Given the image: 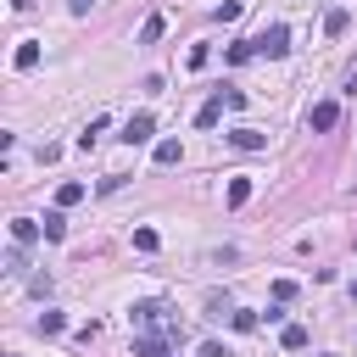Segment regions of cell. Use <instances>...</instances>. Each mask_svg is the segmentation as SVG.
Masks as SVG:
<instances>
[{
	"label": "cell",
	"mask_w": 357,
	"mask_h": 357,
	"mask_svg": "<svg viewBox=\"0 0 357 357\" xmlns=\"http://www.w3.org/2000/svg\"><path fill=\"white\" fill-rule=\"evenodd\" d=\"M351 301H357V279H351Z\"/></svg>",
	"instance_id": "4316f807"
},
{
	"label": "cell",
	"mask_w": 357,
	"mask_h": 357,
	"mask_svg": "<svg viewBox=\"0 0 357 357\" xmlns=\"http://www.w3.org/2000/svg\"><path fill=\"white\" fill-rule=\"evenodd\" d=\"M162 28H167L162 17H145V22H139V45H156V39H162Z\"/></svg>",
	"instance_id": "4fadbf2b"
},
{
	"label": "cell",
	"mask_w": 357,
	"mask_h": 357,
	"mask_svg": "<svg viewBox=\"0 0 357 357\" xmlns=\"http://www.w3.org/2000/svg\"><path fill=\"white\" fill-rule=\"evenodd\" d=\"M134 245L139 251H156V229H134Z\"/></svg>",
	"instance_id": "7402d4cb"
},
{
	"label": "cell",
	"mask_w": 357,
	"mask_h": 357,
	"mask_svg": "<svg viewBox=\"0 0 357 357\" xmlns=\"http://www.w3.org/2000/svg\"><path fill=\"white\" fill-rule=\"evenodd\" d=\"M251 56H257V39H240V45H229V61H234V67H240V61H251Z\"/></svg>",
	"instance_id": "e0dca14e"
},
{
	"label": "cell",
	"mask_w": 357,
	"mask_h": 357,
	"mask_svg": "<svg viewBox=\"0 0 357 357\" xmlns=\"http://www.w3.org/2000/svg\"><path fill=\"white\" fill-rule=\"evenodd\" d=\"M28 6H33V0H11V11H28Z\"/></svg>",
	"instance_id": "484cf974"
},
{
	"label": "cell",
	"mask_w": 357,
	"mask_h": 357,
	"mask_svg": "<svg viewBox=\"0 0 357 357\" xmlns=\"http://www.w3.org/2000/svg\"><path fill=\"white\" fill-rule=\"evenodd\" d=\"M39 240V223L33 218H11V245H33Z\"/></svg>",
	"instance_id": "8992f818"
},
{
	"label": "cell",
	"mask_w": 357,
	"mask_h": 357,
	"mask_svg": "<svg viewBox=\"0 0 357 357\" xmlns=\"http://www.w3.org/2000/svg\"><path fill=\"white\" fill-rule=\"evenodd\" d=\"M61 324H67L61 312H39V329H45V335H61Z\"/></svg>",
	"instance_id": "44dd1931"
},
{
	"label": "cell",
	"mask_w": 357,
	"mask_h": 357,
	"mask_svg": "<svg viewBox=\"0 0 357 357\" xmlns=\"http://www.w3.org/2000/svg\"><path fill=\"white\" fill-rule=\"evenodd\" d=\"M273 301H279V307L296 301V284H290V279H273Z\"/></svg>",
	"instance_id": "ffe728a7"
},
{
	"label": "cell",
	"mask_w": 357,
	"mask_h": 357,
	"mask_svg": "<svg viewBox=\"0 0 357 357\" xmlns=\"http://www.w3.org/2000/svg\"><path fill=\"white\" fill-rule=\"evenodd\" d=\"M346 95H357V67H351V73H346Z\"/></svg>",
	"instance_id": "cb8c5ba5"
},
{
	"label": "cell",
	"mask_w": 357,
	"mask_h": 357,
	"mask_svg": "<svg viewBox=\"0 0 357 357\" xmlns=\"http://www.w3.org/2000/svg\"><path fill=\"white\" fill-rule=\"evenodd\" d=\"M139 329H151V335H162V340H184V324L162 307V301H134V312H128Z\"/></svg>",
	"instance_id": "6da1fadb"
},
{
	"label": "cell",
	"mask_w": 357,
	"mask_h": 357,
	"mask_svg": "<svg viewBox=\"0 0 357 357\" xmlns=\"http://www.w3.org/2000/svg\"><path fill=\"white\" fill-rule=\"evenodd\" d=\"M346 28H351V11H329V17H324V33H329V39H340Z\"/></svg>",
	"instance_id": "30bf717a"
},
{
	"label": "cell",
	"mask_w": 357,
	"mask_h": 357,
	"mask_svg": "<svg viewBox=\"0 0 357 357\" xmlns=\"http://www.w3.org/2000/svg\"><path fill=\"white\" fill-rule=\"evenodd\" d=\"M84 11H89V0H73V17H84Z\"/></svg>",
	"instance_id": "d4e9b609"
},
{
	"label": "cell",
	"mask_w": 357,
	"mask_h": 357,
	"mask_svg": "<svg viewBox=\"0 0 357 357\" xmlns=\"http://www.w3.org/2000/svg\"><path fill=\"white\" fill-rule=\"evenodd\" d=\"M201 357H229V351H223L218 340H206V346H201Z\"/></svg>",
	"instance_id": "603a6c76"
},
{
	"label": "cell",
	"mask_w": 357,
	"mask_h": 357,
	"mask_svg": "<svg viewBox=\"0 0 357 357\" xmlns=\"http://www.w3.org/2000/svg\"><path fill=\"white\" fill-rule=\"evenodd\" d=\"M218 117H223V95H218V100H206V106L195 112V128H212Z\"/></svg>",
	"instance_id": "7c38bea8"
},
{
	"label": "cell",
	"mask_w": 357,
	"mask_h": 357,
	"mask_svg": "<svg viewBox=\"0 0 357 357\" xmlns=\"http://www.w3.org/2000/svg\"><path fill=\"white\" fill-rule=\"evenodd\" d=\"M279 340H284V351H301V346H307V329H301V324H284Z\"/></svg>",
	"instance_id": "2e32d148"
},
{
	"label": "cell",
	"mask_w": 357,
	"mask_h": 357,
	"mask_svg": "<svg viewBox=\"0 0 357 357\" xmlns=\"http://www.w3.org/2000/svg\"><path fill=\"white\" fill-rule=\"evenodd\" d=\"M229 145H234V151H262V145H268V134H262V128H234V134H229Z\"/></svg>",
	"instance_id": "5b68a950"
},
{
	"label": "cell",
	"mask_w": 357,
	"mask_h": 357,
	"mask_svg": "<svg viewBox=\"0 0 357 357\" xmlns=\"http://www.w3.org/2000/svg\"><path fill=\"white\" fill-rule=\"evenodd\" d=\"M151 134H156V117H151V112H139V117H128V123H123V134H117V139H123V145H145Z\"/></svg>",
	"instance_id": "3957f363"
},
{
	"label": "cell",
	"mask_w": 357,
	"mask_h": 357,
	"mask_svg": "<svg viewBox=\"0 0 357 357\" xmlns=\"http://www.w3.org/2000/svg\"><path fill=\"white\" fill-rule=\"evenodd\" d=\"M245 201H251V178L234 173V178H229V206H245Z\"/></svg>",
	"instance_id": "ba28073f"
},
{
	"label": "cell",
	"mask_w": 357,
	"mask_h": 357,
	"mask_svg": "<svg viewBox=\"0 0 357 357\" xmlns=\"http://www.w3.org/2000/svg\"><path fill=\"white\" fill-rule=\"evenodd\" d=\"M178 156H184V145H178V139H162V145H156V162H162V167H173Z\"/></svg>",
	"instance_id": "5bb4252c"
},
{
	"label": "cell",
	"mask_w": 357,
	"mask_h": 357,
	"mask_svg": "<svg viewBox=\"0 0 357 357\" xmlns=\"http://www.w3.org/2000/svg\"><path fill=\"white\" fill-rule=\"evenodd\" d=\"M100 128H106V117H89V128H84V134H78V145H84V151H89V145H95V139H100Z\"/></svg>",
	"instance_id": "d6986e66"
},
{
	"label": "cell",
	"mask_w": 357,
	"mask_h": 357,
	"mask_svg": "<svg viewBox=\"0 0 357 357\" xmlns=\"http://www.w3.org/2000/svg\"><path fill=\"white\" fill-rule=\"evenodd\" d=\"M61 234H67V218H61V206H56V212L45 218V240H61Z\"/></svg>",
	"instance_id": "ac0fdd59"
},
{
	"label": "cell",
	"mask_w": 357,
	"mask_h": 357,
	"mask_svg": "<svg viewBox=\"0 0 357 357\" xmlns=\"http://www.w3.org/2000/svg\"><path fill=\"white\" fill-rule=\"evenodd\" d=\"M307 123H312V128H335V123H340V106H335V100H318V106L307 112Z\"/></svg>",
	"instance_id": "277c9868"
},
{
	"label": "cell",
	"mask_w": 357,
	"mask_h": 357,
	"mask_svg": "<svg viewBox=\"0 0 357 357\" xmlns=\"http://www.w3.org/2000/svg\"><path fill=\"white\" fill-rule=\"evenodd\" d=\"M290 50V28L284 22H273L268 33H257V56H284Z\"/></svg>",
	"instance_id": "7a4b0ae2"
},
{
	"label": "cell",
	"mask_w": 357,
	"mask_h": 357,
	"mask_svg": "<svg viewBox=\"0 0 357 357\" xmlns=\"http://www.w3.org/2000/svg\"><path fill=\"white\" fill-rule=\"evenodd\" d=\"M6 273H11V279H22V273H28V257H22V245H11V251H6Z\"/></svg>",
	"instance_id": "9a60e30c"
},
{
	"label": "cell",
	"mask_w": 357,
	"mask_h": 357,
	"mask_svg": "<svg viewBox=\"0 0 357 357\" xmlns=\"http://www.w3.org/2000/svg\"><path fill=\"white\" fill-rule=\"evenodd\" d=\"M167 346L173 340H162V335H139L134 340V357H167Z\"/></svg>",
	"instance_id": "52a82bcc"
},
{
	"label": "cell",
	"mask_w": 357,
	"mask_h": 357,
	"mask_svg": "<svg viewBox=\"0 0 357 357\" xmlns=\"http://www.w3.org/2000/svg\"><path fill=\"white\" fill-rule=\"evenodd\" d=\"M84 195H89V190H84V184H78V178H67V184H61V190H56V206H78V201H84Z\"/></svg>",
	"instance_id": "9c48e42d"
},
{
	"label": "cell",
	"mask_w": 357,
	"mask_h": 357,
	"mask_svg": "<svg viewBox=\"0 0 357 357\" xmlns=\"http://www.w3.org/2000/svg\"><path fill=\"white\" fill-rule=\"evenodd\" d=\"M28 67H39V45H33V39L17 45V73H28Z\"/></svg>",
	"instance_id": "8fae6325"
}]
</instances>
